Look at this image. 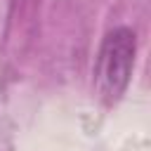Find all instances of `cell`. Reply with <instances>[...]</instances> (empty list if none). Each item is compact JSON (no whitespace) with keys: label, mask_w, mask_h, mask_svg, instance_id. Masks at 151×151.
Here are the masks:
<instances>
[{"label":"cell","mask_w":151,"mask_h":151,"mask_svg":"<svg viewBox=\"0 0 151 151\" xmlns=\"http://www.w3.org/2000/svg\"><path fill=\"white\" fill-rule=\"evenodd\" d=\"M137 54V35L127 26L111 28L97 54L94 64V92L104 106H116L130 87Z\"/></svg>","instance_id":"6da1fadb"}]
</instances>
